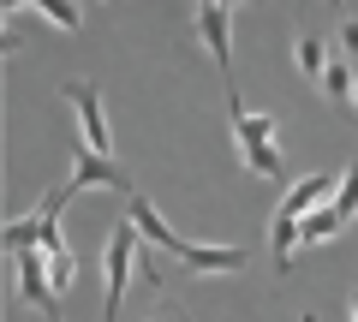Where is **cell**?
Wrapping results in <instances>:
<instances>
[{
    "mask_svg": "<svg viewBox=\"0 0 358 322\" xmlns=\"http://www.w3.org/2000/svg\"><path fill=\"white\" fill-rule=\"evenodd\" d=\"M60 96H66V108L78 114V131H84V149L108 155V114H102V96L90 90L84 78H66V84H60Z\"/></svg>",
    "mask_w": 358,
    "mask_h": 322,
    "instance_id": "obj_4",
    "label": "cell"
},
{
    "mask_svg": "<svg viewBox=\"0 0 358 322\" xmlns=\"http://www.w3.org/2000/svg\"><path fill=\"white\" fill-rule=\"evenodd\" d=\"M239 161L245 173H257V180H287V161L275 143H239Z\"/></svg>",
    "mask_w": 358,
    "mask_h": 322,
    "instance_id": "obj_9",
    "label": "cell"
},
{
    "mask_svg": "<svg viewBox=\"0 0 358 322\" xmlns=\"http://www.w3.org/2000/svg\"><path fill=\"white\" fill-rule=\"evenodd\" d=\"M36 13L48 18L54 30H84V6H78V0H36Z\"/></svg>",
    "mask_w": 358,
    "mask_h": 322,
    "instance_id": "obj_13",
    "label": "cell"
},
{
    "mask_svg": "<svg viewBox=\"0 0 358 322\" xmlns=\"http://www.w3.org/2000/svg\"><path fill=\"white\" fill-rule=\"evenodd\" d=\"M48 322H60V310H54V316H48Z\"/></svg>",
    "mask_w": 358,
    "mask_h": 322,
    "instance_id": "obj_20",
    "label": "cell"
},
{
    "mask_svg": "<svg viewBox=\"0 0 358 322\" xmlns=\"http://www.w3.org/2000/svg\"><path fill=\"white\" fill-rule=\"evenodd\" d=\"M317 90L329 96L334 108H352V96H358V66H352V60H329V72H322Z\"/></svg>",
    "mask_w": 358,
    "mask_h": 322,
    "instance_id": "obj_8",
    "label": "cell"
},
{
    "mask_svg": "<svg viewBox=\"0 0 358 322\" xmlns=\"http://www.w3.org/2000/svg\"><path fill=\"white\" fill-rule=\"evenodd\" d=\"M341 60L358 66V18H346V24H341Z\"/></svg>",
    "mask_w": 358,
    "mask_h": 322,
    "instance_id": "obj_15",
    "label": "cell"
},
{
    "mask_svg": "<svg viewBox=\"0 0 358 322\" xmlns=\"http://www.w3.org/2000/svg\"><path fill=\"white\" fill-rule=\"evenodd\" d=\"M352 322H358V293H352Z\"/></svg>",
    "mask_w": 358,
    "mask_h": 322,
    "instance_id": "obj_18",
    "label": "cell"
},
{
    "mask_svg": "<svg viewBox=\"0 0 358 322\" xmlns=\"http://www.w3.org/2000/svg\"><path fill=\"white\" fill-rule=\"evenodd\" d=\"M221 6H239V0H221Z\"/></svg>",
    "mask_w": 358,
    "mask_h": 322,
    "instance_id": "obj_19",
    "label": "cell"
},
{
    "mask_svg": "<svg viewBox=\"0 0 358 322\" xmlns=\"http://www.w3.org/2000/svg\"><path fill=\"white\" fill-rule=\"evenodd\" d=\"M0 239H6V251H36L42 245V209H30V215H18V221H6V233H0Z\"/></svg>",
    "mask_w": 358,
    "mask_h": 322,
    "instance_id": "obj_11",
    "label": "cell"
},
{
    "mask_svg": "<svg viewBox=\"0 0 358 322\" xmlns=\"http://www.w3.org/2000/svg\"><path fill=\"white\" fill-rule=\"evenodd\" d=\"M329 60H334V54H329V42H322L317 30H305V36L293 42V66H299V72L310 78V84H322V72H329Z\"/></svg>",
    "mask_w": 358,
    "mask_h": 322,
    "instance_id": "obj_7",
    "label": "cell"
},
{
    "mask_svg": "<svg viewBox=\"0 0 358 322\" xmlns=\"http://www.w3.org/2000/svg\"><path fill=\"white\" fill-rule=\"evenodd\" d=\"M197 42L209 48L215 72L227 78V90H233V6H221V0H197ZM233 96H239V90H233Z\"/></svg>",
    "mask_w": 358,
    "mask_h": 322,
    "instance_id": "obj_3",
    "label": "cell"
},
{
    "mask_svg": "<svg viewBox=\"0 0 358 322\" xmlns=\"http://www.w3.org/2000/svg\"><path fill=\"white\" fill-rule=\"evenodd\" d=\"M138 227H114L108 233V251H102V322H120V305H126V281L138 269Z\"/></svg>",
    "mask_w": 358,
    "mask_h": 322,
    "instance_id": "obj_2",
    "label": "cell"
},
{
    "mask_svg": "<svg viewBox=\"0 0 358 322\" xmlns=\"http://www.w3.org/2000/svg\"><path fill=\"white\" fill-rule=\"evenodd\" d=\"M334 215H341V221H352V215H358V161H352V168H341V191H334Z\"/></svg>",
    "mask_w": 358,
    "mask_h": 322,
    "instance_id": "obj_14",
    "label": "cell"
},
{
    "mask_svg": "<svg viewBox=\"0 0 358 322\" xmlns=\"http://www.w3.org/2000/svg\"><path fill=\"white\" fill-rule=\"evenodd\" d=\"M275 131H281L275 114H245V108H233V138L239 143H275Z\"/></svg>",
    "mask_w": 358,
    "mask_h": 322,
    "instance_id": "obj_10",
    "label": "cell"
},
{
    "mask_svg": "<svg viewBox=\"0 0 358 322\" xmlns=\"http://www.w3.org/2000/svg\"><path fill=\"white\" fill-rule=\"evenodd\" d=\"M329 6H341V0H329Z\"/></svg>",
    "mask_w": 358,
    "mask_h": 322,
    "instance_id": "obj_22",
    "label": "cell"
},
{
    "mask_svg": "<svg viewBox=\"0 0 358 322\" xmlns=\"http://www.w3.org/2000/svg\"><path fill=\"white\" fill-rule=\"evenodd\" d=\"M150 322H179V316H173V310H162V316H150Z\"/></svg>",
    "mask_w": 358,
    "mask_h": 322,
    "instance_id": "obj_17",
    "label": "cell"
},
{
    "mask_svg": "<svg viewBox=\"0 0 358 322\" xmlns=\"http://www.w3.org/2000/svg\"><path fill=\"white\" fill-rule=\"evenodd\" d=\"M126 221L143 233V239H150L155 251L179 257L192 275H245V251H233V245H192V239H179V233L162 221V209H155L143 191H131V197H126Z\"/></svg>",
    "mask_w": 358,
    "mask_h": 322,
    "instance_id": "obj_1",
    "label": "cell"
},
{
    "mask_svg": "<svg viewBox=\"0 0 358 322\" xmlns=\"http://www.w3.org/2000/svg\"><path fill=\"white\" fill-rule=\"evenodd\" d=\"M24 6H36V0H0V13L13 18V13H24Z\"/></svg>",
    "mask_w": 358,
    "mask_h": 322,
    "instance_id": "obj_16",
    "label": "cell"
},
{
    "mask_svg": "<svg viewBox=\"0 0 358 322\" xmlns=\"http://www.w3.org/2000/svg\"><path fill=\"white\" fill-rule=\"evenodd\" d=\"M352 114H358V96H352Z\"/></svg>",
    "mask_w": 358,
    "mask_h": 322,
    "instance_id": "obj_21",
    "label": "cell"
},
{
    "mask_svg": "<svg viewBox=\"0 0 358 322\" xmlns=\"http://www.w3.org/2000/svg\"><path fill=\"white\" fill-rule=\"evenodd\" d=\"M334 233H346V221L334 215V203H322V209H310V215H305V245H329Z\"/></svg>",
    "mask_w": 358,
    "mask_h": 322,
    "instance_id": "obj_12",
    "label": "cell"
},
{
    "mask_svg": "<svg viewBox=\"0 0 358 322\" xmlns=\"http://www.w3.org/2000/svg\"><path fill=\"white\" fill-rule=\"evenodd\" d=\"M72 191H90V185H108V191H126L131 197V180L126 173L114 168V161H108V155H96V149H72Z\"/></svg>",
    "mask_w": 358,
    "mask_h": 322,
    "instance_id": "obj_5",
    "label": "cell"
},
{
    "mask_svg": "<svg viewBox=\"0 0 358 322\" xmlns=\"http://www.w3.org/2000/svg\"><path fill=\"white\" fill-rule=\"evenodd\" d=\"M268 251H275V263H281V275H287L293 251H305V221L287 215V209H275V221H268Z\"/></svg>",
    "mask_w": 358,
    "mask_h": 322,
    "instance_id": "obj_6",
    "label": "cell"
}]
</instances>
